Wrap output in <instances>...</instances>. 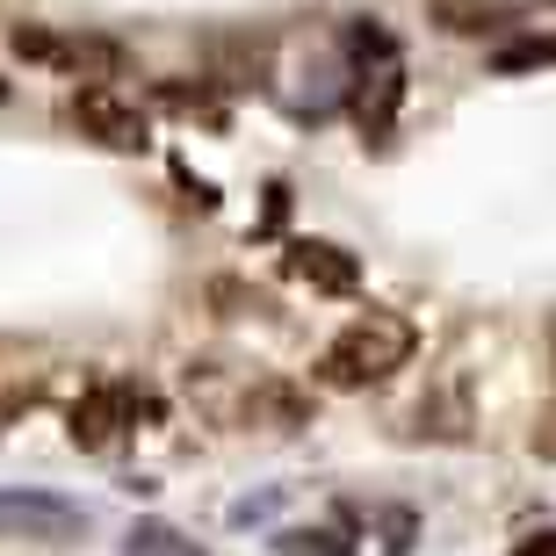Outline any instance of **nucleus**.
I'll list each match as a JSON object with an SVG mask.
<instances>
[{"mask_svg":"<svg viewBox=\"0 0 556 556\" xmlns=\"http://www.w3.org/2000/svg\"><path fill=\"white\" fill-rule=\"evenodd\" d=\"M419 348V326L413 318H397V311H362L348 326L332 332V348L318 354V383L326 391H376V383H391Z\"/></svg>","mask_w":556,"mask_h":556,"instance_id":"nucleus-1","label":"nucleus"},{"mask_svg":"<svg viewBox=\"0 0 556 556\" xmlns=\"http://www.w3.org/2000/svg\"><path fill=\"white\" fill-rule=\"evenodd\" d=\"M65 124L80 130V138L109 144V152H144V144H152V116H144L130 94H116V87H80V94L65 102Z\"/></svg>","mask_w":556,"mask_h":556,"instance_id":"nucleus-2","label":"nucleus"},{"mask_svg":"<svg viewBox=\"0 0 556 556\" xmlns=\"http://www.w3.org/2000/svg\"><path fill=\"white\" fill-rule=\"evenodd\" d=\"M0 535L65 549V542L87 535V506H73V498H59V492H0Z\"/></svg>","mask_w":556,"mask_h":556,"instance_id":"nucleus-3","label":"nucleus"},{"mask_svg":"<svg viewBox=\"0 0 556 556\" xmlns=\"http://www.w3.org/2000/svg\"><path fill=\"white\" fill-rule=\"evenodd\" d=\"M138 405H144V397L130 391V383H94V391L73 405V427H65V433H73V448H109V441L138 419Z\"/></svg>","mask_w":556,"mask_h":556,"instance_id":"nucleus-4","label":"nucleus"},{"mask_svg":"<svg viewBox=\"0 0 556 556\" xmlns=\"http://www.w3.org/2000/svg\"><path fill=\"white\" fill-rule=\"evenodd\" d=\"M289 275L311 289H326V296H354L362 289V261L348 247H332V239H296L289 247Z\"/></svg>","mask_w":556,"mask_h":556,"instance_id":"nucleus-5","label":"nucleus"},{"mask_svg":"<svg viewBox=\"0 0 556 556\" xmlns=\"http://www.w3.org/2000/svg\"><path fill=\"white\" fill-rule=\"evenodd\" d=\"M397 102H405V65H376V73H362V87H354V124H362L369 144L391 138Z\"/></svg>","mask_w":556,"mask_h":556,"instance_id":"nucleus-6","label":"nucleus"},{"mask_svg":"<svg viewBox=\"0 0 556 556\" xmlns=\"http://www.w3.org/2000/svg\"><path fill=\"white\" fill-rule=\"evenodd\" d=\"M427 15L448 29V37H492L514 22V8H498V0H427Z\"/></svg>","mask_w":556,"mask_h":556,"instance_id":"nucleus-7","label":"nucleus"},{"mask_svg":"<svg viewBox=\"0 0 556 556\" xmlns=\"http://www.w3.org/2000/svg\"><path fill=\"white\" fill-rule=\"evenodd\" d=\"M124 556H203V549H195V542H181L166 520H138V528L124 535Z\"/></svg>","mask_w":556,"mask_h":556,"instance_id":"nucleus-8","label":"nucleus"},{"mask_svg":"<svg viewBox=\"0 0 556 556\" xmlns=\"http://www.w3.org/2000/svg\"><path fill=\"white\" fill-rule=\"evenodd\" d=\"M275 549H282V556H354L348 542H340V535H326V528H318V535H311V528H289V535L275 542Z\"/></svg>","mask_w":556,"mask_h":556,"instance_id":"nucleus-9","label":"nucleus"},{"mask_svg":"<svg viewBox=\"0 0 556 556\" xmlns=\"http://www.w3.org/2000/svg\"><path fill=\"white\" fill-rule=\"evenodd\" d=\"M59 51H65V37H51V29H43V22H22V29H15V59L59 65Z\"/></svg>","mask_w":556,"mask_h":556,"instance_id":"nucleus-10","label":"nucleus"},{"mask_svg":"<svg viewBox=\"0 0 556 556\" xmlns=\"http://www.w3.org/2000/svg\"><path fill=\"white\" fill-rule=\"evenodd\" d=\"M498 73H520V65H556V43L542 37V43H506V51H498Z\"/></svg>","mask_w":556,"mask_h":556,"instance_id":"nucleus-11","label":"nucleus"},{"mask_svg":"<svg viewBox=\"0 0 556 556\" xmlns=\"http://www.w3.org/2000/svg\"><path fill=\"white\" fill-rule=\"evenodd\" d=\"M160 102H166V109H181V116H210V94H203V87H174V80H166V87H160Z\"/></svg>","mask_w":556,"mask_h":556,"instance_id":"nucleus-12","label":"nucleus"},{"mask_svg":"<svg viewBox=\"0 0 556 556\" xmlns=\"http://www.w3.org/2000/svg\"><path fill=\"white\" fill-rule=\"evenodd\" d=\"M542 549H514V556H556V535H535Z\"/></svg>","mask_w":556,"mask_h":556,"instance_id":"nucleus-13","label":"nucleus"},{"mask_svg":"<svg viewBox=\"0 0 556 556\" xmlns=\"http://www.w3.org/2000/svg\"><path fill=\"white\" fill-rule=\"evenodd\" d=\"M0 102H8V80H0Z\"/></svg>","mask_w":556,"mask_h":556,"instance_id":"nucleus-14","label":"nucleus"}]
</instances>
